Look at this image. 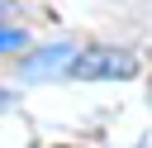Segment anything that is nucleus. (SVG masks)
Listing matches in <instances>:
<instances>
[{
  "instance_id": "nucleus-3",
  "label": "nucleus",
  "mask_w": 152,
  "mask_h": 148,
  "mask_svg": "<svg viewBox=\"0 0 152 148\" xmlns=\"http://www.w3.org/2000/svg\"><path fill=\"white\" fill-rule=\"evenodd\" d=\"M0 105H10V95H5V91H0Z\"/></svg>"
},
{
  "instance_id": "nucleus-2",
  "label": "nucleus",
  "mask_w": 152,
  "mask_h": 148,
  "mask_svg": "<svg viewBox=\"0 0 152 148\" xmlns=\"http://www.w3.org/2000/svg\"><path fill=\"white\" fill-rule=\"evenodd\" d=\"M24 43V33H0V48H19Z\"/></svg>"
},
{
  "instance_id": "nucleus-1",
  "label": "nucleus",
  "mask_w": 152,
  "mask_h": 148,
  "mask_svg": "<svg viewBox=\"0 0 152 148\" xmlns=\"http://www.w3.org/2000/svg\"><path fill=\"white\" fill-rule=\"evenodd\" d=\"M66 72L76 81H124L138 72V57L124 53V48H86L66 62Z\"/></svg>"
}]
</instances>
